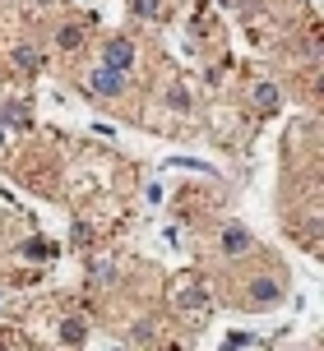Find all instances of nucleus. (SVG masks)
Masks as SVG:
<instances>
[{
	"instance_id": "nucleus-11",
	"label": "nucleus",
	"mask_w": 324,
	"mask_h": 351,
	"mask_svg": "<svg viewBox=\"0 0 324 351\" xmlns=\"http://www.w3.org/2000/svg\"><path fill=\"white\" fill-rule=\"evenodd\" d=\"M130 10L139 19H158L162 14V0H130Z\"/></svg>"
},
{
	"instance_id": "nucleus-4",
	"label": "nucleus",
	"mask_w": 324,
	"mask_h": 351,
	"mask_svg": "<svg viewBox=\"0 0 324 351\" xmlns=\"http://www.w3.org/2000/svg\"><path fill=\"white\" fill-rule=\"evenodd\" d=\"M176 305H181V310H204L209 296H204V287L195 282V287H181V291H176Z\"/></svg>"
},
{
	"instance_id": "nucleus-15",
	"label": "nucleus",
	"mask_w": 324,
	"mask_h": 351,
	"mask_svg": "<svg viewBox=\"0 0 324 351\" xmlns=\"http://www.w3.org/2000/svg\"><path fill=\"white\" fill-rule=\"evenodd\" d=\"M0 148H5V125H0Z\"/></svg>"
},
{
	"instance_id": "nucleus-16",
	"label": "nucleus",
	"mask_w": 324,
	"mask_h": 351,
	"mask_svg": "<svg viewBox=\"0 0 324 351\" xmlns=\"http://www.w3.org/2000/svg\"><path fill=\"white\" fill-rule=\"evenodd\" d=\"M37 5H56V0H37Z\"/></svg>"
},
{
	"instance_id": "nucleus-5",
	"label": "nucleus",
	"mask_w": 324,
	"mask_h": 351,
	"mask_svg": "<svg viewBox=\"0 0 324 351\" xmlns=\"http://www.w3.org/2000/svg\"><path fill=\"white\" fill-rule=\"evenodd\" d=\"M56 47H60V51H79V47H84V28H79V23H65V28L56 33Z\"/></svg>"
},
{
	"instance_id": "nucleus-1",
	"label": "nucleus",
	"mask_w": 324,
	"mask_h": 351,
	"mask_svg": "<svg viewBox=\"0 0 324 351\" xmlns=\"http://www.w3.org/2000/svg\"><path fill=\"white\" fill-rule=\"evenodd\" d=\"M89 93H93V97H121V93H126V74L97 65V70L89 74Z\"/></svg>"
},
{
	"instance_id": "nucleus-3",
	"label": "nucleus",
	"mask_w": 324,
	"mask_h": 351,
	"mask_svg": "<svg viewBox=\"0 0 324 351\" xmlns=\"http://www.w3.org/2000/svg\"><path fill=\"white\" fill-rule=\"evenodd\" d=\"M255 241H251V231L246 227H227L222 231V254H246Z\"/></svg>"
},
{
	"instance_id": "nucleus-13",
	"label": "nucleus",
	"mask_w": 324,
	"mask_h": 351,
	"mask_svg": "<svg viewBox=\"0 0 324 351\" xmlns=\"http://www.w3.org/2000/svg\"><path fill=\"white\" fill-rule=\"evenodd\" d=\"M167 102L176 106V111H190V93H185V88H172V97H167Z\"/></svg>"
},
{
	"instance_id": "nucleus-2",
	"label": "nucleus",
	"mask_w": 324,
	"mask_h": 351,
	"mask_svg": "<svg viewBox=\"0 0 324 351\" xmlns=\"http://www.w3.org/2000/svg\"><path fill=\"white\" fill-rule=\"evenodd\" d=\"M102 65H107V70H121V74H126L130 65H135V42H130V37H111L107 51H102Z\"/></svg>"
},
{
	"instance_id": "nucleus-7",
	"label": "nucleus",
	"mask_w": 324,
	"mask_h": 351,
	"mask_svg": "<svg viewBox=\"0 0 324 351\" xmlns=\"http://www.w3.org/2000/svg\"><path fill=\"white\" fill-rule=\"evenodd\" d=\"M278 296H283V287H278L273 278H259L251 287V300H259V305H269V300H278Z\"/></svg>"
},
{
	"instance_id": "nucleus-9",
	"label": "nucleus",
	"mask_w": 324,
	"mask_h": 351,
	"mask_svg": "<svg viewBox=\"0 0 324 351\" xmlns=\"http://www.w3.org/2000/svg\"><path fill=\"white\" fill-rule=\"evenodd\" d=\"M84 337H89V328H84L79 319H65V324H60V342H70V347H79Z\"/></svg>"
},
{
	"instance_id": "nucleus-8",
	"label": "nucleus",
	"mask_w": 324,
	"mask_h": 351,
	"mask_svg": "<svg viewBox=\"0 0 324 351\" xmlns=\"http://www.w3.org/2000/svg\"><path fill=\"white\" fill-rule=\"evenodd\" d=\"M255 106H259L264 116H269V111H278V88H273V84H259V88H255Z\"/></svg>"
},
{
	"instance_id": "nucleus-14",
	"label": "nucleus",
	"mask_w": 324,
	"mask_h": 351,
	"mask_svg": "<svg viewBox=\"0 0 324 351\" xmlns=\"http://www.w3.org/2000/svg\"><path fill=\"white\" fill-rule=\"evenodd\" d=\"M130 342H153V328H148V324H135V328H130Z\"/></svg>"
},
{
	"instance_id": "nucleus-6",
	"label": "nucleus",
	"mask_w": 324,
	"mask_h": 351,
	"mask_svg": "<svg viewBox=\"0 0 324 351\" xmlns=\"http://www.w3.org/2000/svg\"><path fill=\"white\" fill-rule=\"evenodd\" d=\"M0 125H19V130H33V116L23 111V102H5V116H0Z\"/></svg>"
},
{
	"instance_id": "nucleus-10",
	"label": "nucleus",
	"mask_w": 324,
	"mask_h": 351,
	"mask_svg": "<svg viewBox=\"0 0 324 351\" xmlns=\"http://www.w3.org/2000/svg\"><path fill=\"white\" fill-rule=\"evenodd\" d=\"M37 65H42V60H37V51H33V47H19V51H14V70H23V74H33Z\"/></svg>"
},
{
	"instance_id": "nucleus-12",
	"label": "nucleus",
	"mask_w": 324,
	"mask_h": 351,
	"mask_svg": "<svg viewBox=\"0 0 324 351\" xmlns=\"http://www.w3.org/2000/svg\"><path fill=\"white\" fill-rule=\"evenodd\" d=\"M23 254H28V259H47V254H51V245H47V241H28V245H23Z\"/></svg>"
}]
</instances>
